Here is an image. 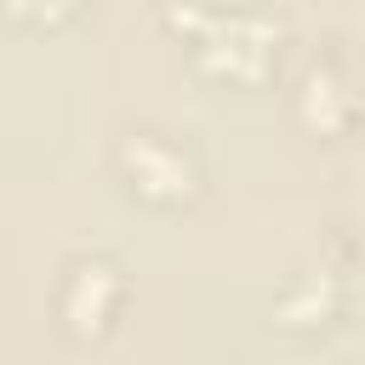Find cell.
<instances>
[{"label":"cell","mask_w":365,"mask_h":365,"mask_svg":"<svg viewBox=\"0 0 365 365\" xmlns=\"http://www.w3.org/2000/svg\"><path fill=\"white\" fill-rule=\"evenodd\" d=\"M120 160H125L131 182H137L143 194H154V200H177V194H188V188H194V165H188V154H182V148H171V143H160L154 131L125 137Z\"/></svg>","instance_id":"obj_1"},{"label":"cell","mask_w":365,"mask_h":365,"mask_svg":"<svg viewBox=\"0 0 365 365\" xmlns=\"http://www.w3.org/2000/svg\"><path fill=\"white\" fill-rule=\"evenodd\" d=\"M279 314H285L291 325H314V319H325V314H331V285H325V279H308V285H302V302L285 297Z\"/></svg>","instance_id":"obj_3"},{"label":"cell","mask_w":365,"mask_h":365,"mask_svg":"<svg viewBox=\"0 0 365 365\" xmlns=\"http://www.w3.org/2000/svg\"><path fill=\"white\" fill-rule=\"evenodd\" d=\"M120 302V274L108 262H74L63 279V319L74 331H103Z\"/></svg>","instance_id":"obj_2"},{"label":"cell","mask_w":365,"mask_h":365,"mask_svg":"<svg viewBox=\"0 0 365 365\" xmlns=\"http://www.w3.org/2000/svg\"><path fill=\"white\" fill-rule=\"evenodd\" d=\"M331 103H336V80H331V74H308V120H319V125H336Z\"/></svg>","instance_id":"obj_4"}]
</instances>
